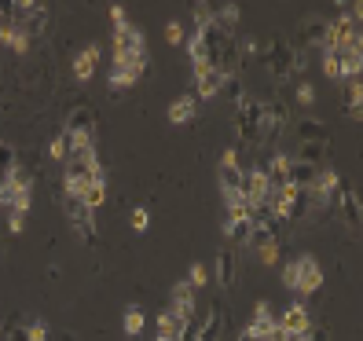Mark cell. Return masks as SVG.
<instances>
[{
  "instance_id": "7a4b0ae2",
  "label": "cell",
  "mask_w": 363,
  "mask_h": 341,
  "mask_svg": "<svg viewBox=\"0 0 363 341\" xmlns=\"http://www.w3.org/2000/svg\"><path fill=\"white\" fill-rule=\"evenodd\" d=\"M62 209H67V217H70V224H74V231L89 242V246H96V239H99V231H96V217L92 213L96 209H89L77 195H62Z\"/></svg>"
},
{
  "instance_id": "f6af8a7d",
  "label": "cell",
  "mask_w": 363,
  "mask_h": 341,
  "mask_svg": "<svg viewBox=\"0 0 363 341\" xmlns=\"http://www.w3.org/2000/svg\"><path fill=\"white\" fill-rule=\"evenodd\" d=\"M165 37H169V45H184V30H180V23H169V26H165Z\"/></svg>"
},
{
  "instance_id": "5b68a950",
  "label": "cell",
  "mask_w": 363,
  "mask_h": 341,
  "mask_svg": "<svg viewBox=\"0 0 363 341\" xmlns=\"http://www.w3.org/2000/svg\"><path fill=\"white\" fill-rule=\"evenodd\" d=\"M191 319L199 323V341H220V334H224V308H220L217 301L206 305V308H199Z\"/></svg>"
},
{
  "instance_id": "f546056e",
  "label": "cell",
  "mask_w": 363,
  "mask_h": 341,
  "mask_svg": "<svg viewBox=\"0 0 363 341\" xmlns=\"http://www.w3.org/2000/svg\"><path fill=\"white\" fill-rule=\"evenodd\" d=\"M15 162H18V155H15V143L0 140V180H8V173L15 169Z\"/></svg>"
},
{
  "instance_id": "5bb4252c",
  "label": "cell",
  "mask_w": 363,
  "mask_h": 341,
  "mask_svg": "<svg viewBox=\"0 0 363 341\" xmlns=\"http://www.w3.org/2000/svg\"><path fill=\"white\" fill-rule=\"evenodd\" d=\"M315 177H319V165H308V162H297V158H290V173H286L290 187H297V191H308V187L315 184Z\"/></svg>"
},
{
  "instance_id": "7bdbcfd3",
  "label": "cell",
  "mask_w": 363,
  "mask_h": 341,
  "mask_svg": "<svg viewBox=\"0 0 363 341\" xmlns=\"http://www.w3.org/2000/svg\"><path fill=\"white\" fill-rule=\"evenodd\" d=\"M23 228H26V213L11 209V213H8V231H15V235H18V231H23Z\"/></svg>"
},
{
  "instance_id": "8992f818",
  "label": "cell",
  "mask_w": 363,
  "mask_h": 341,
  "mask_svg": "<svg viewBox=\"0 0 363 341\" xmlns=\"http://www.w3.org/2000/svg\"><path fill=\"white\" fill-rule=\"evenodd\" d=\"M297 261V294L301 297H312L319 286H323V268L315 264V257H308V253H301Z\"/></svg>"
},
{
  "instance_id": "d590c367",
  "label": "cell",
  "mask_w": 363,
  "mask_h": 341,
  "mask_svg": "<svg viewBox=\"0 0 363 341\" xmlns=\"http://www.w3.org/2000/svg\"><path fill=\"white\" fill-rule=\"evenodd\" d=\"M191 18H195V30H206L209 23H213V4H195V11H191Z\"/></svg>"
},
{
  "instance_id": "9a60e30c",
  "label": "cell",
  "mask_w": 363,
  "mask_h": 341,
  "mask_svg": "<svg viewBox=\"0 0 363 341\" xmlns=\"http://www.w3.org/2000/svg\"><path fill=\"white\" fill-rule=\"evenodd\" d=\"M279 319H275V312H272V305L268 301H257L253 305V315H250V330L257 334V341H261V334H268Z\"/></svg>"
},
{
  "instance_id": "ffe728a7",
  "label": "cell",
  "mask_w": 363,
  "mask_h": 341,
  "mask_svg": "<svg viewBox=\"0 0 363 341\" xmlns=\"http://www.w3.org/2000/svg\"><path fill=\"white\" fill-rule=\"evenodd\" d=\"M96 59H99V45H89L84 52H77L74 55V77L77 81H89L92 70H96Z\"/></svg>"
},
{
  "instance_id": "30bf717a",
  "label": "cell",
  "mask_w": 363,
  "mask_h": 341,
  "mask_svg": "<svg viewBox=\"0 0 363 341\" xmlns=\"http://www.w3.org/2000/svg\"><path fill=\"white\" fill-rule=\"evenodd\" d=\"M220 84H224V70L209 67V62H202V67H195V99H213L220 96Z\"/></svg>"
},
{
  "instance_id": "ee69618b",
  "label": "cell",
  "mask_w": 363,
  "mask_h": 341,
  "mask_svg": "<svg viewBox=\"0 0 363 341\" xmlns=\"http://www.w3.org/2000/svg\"><path fill=\"white\" fill-rule=\"evenodd\" d=\"M283 286H286V290H297V261H290V264L283 268Z\"/></svg>"
},
{
  "instance_id": "4fadbf2b",
  "label": "cell",
  "mask_w": 363,
  "mask_h": 341,
  "mask_svg": "<svg viewBox=\"0 0 363 341\" xmlns=\"http://www.w3.org/2000/svg\"><path fill=\"white\" fill-rule=\"evenodd\" d=\"M213 272H217V283H220L224 290L235 286V275H239V257H235L231 246L217 250V264H213Z\"/></svg>"
},
{
  "instance_id": "7dc6e473",
  "label": "cell",
  "mask_w": 363,
  "mask_h": 341,
  "mask_svg": "<svg viewBox=\"0 0 363 341\" xmlns=\"http://www.w3.org/2000/svg\"><path fill=\"white\" fill-rule=\"evenodd\" d=\"M305 341H330V330H327V327H312V330L305 334Z\"/></svg>"
},
{
  "instance_id": "1f68e13d",
  "label": "cell",
  "mask_w": 363,
  "mask_h": 341,
  "mask_svg": "<svg viewBox=\"0 0 363 341\" xmlns=\"http://www.w3.org/2000/svg\"><path fill=\"white\" fill-rule=\"evenodd\" d=\"M143 323H147V319H143V308H136V305L125 308V334H129V337H136V334L143 330Z\"/></svg>"
},
{
  "instance_id": "74e56055",
  "label": "cell",
  "mask_w": 363,
  "mask_h": 341,
  "mask_svg": "<svg viewBox=\"0 0 363 341\" xmlns=\"http://www.w3.org/2000/svg\"><path fill=\"white\" fill-rule=\"evenodd\" d=\"M30 45H33V40L26 37V30H15V37H11V45H8V48H11V52H18V55H26V52H30Z\"/></svg>"
},
{
  "instance_id": "d6986e66",
  "label": "cell",
  "mask_w": 363,
  "mask_h": 341,
  "mask_svg": "<svg viewBox=\"0 0 363 341\" xmlns=\"http://www.w3.org/2000/svg\"><path fill=\"white\" fill-rule=\"evenodd\" d=\"M195 114H199V99L191 96V92H187V96H180L173 106H169V121H173V125H187Z\"/></svg>"
},
{
  "instance_id": "cb8c5ba5",
  "label": "cell",
  "mask_w": 363,
  "mask_h": 341,
  "mask_svg": "<svg viewBox=\"0 0 363 341\" xmlns=\"http://www.w3.org/2000/svg\"><path fill=\"white\" fill-rule=\"evenodd\" d=\"M220 92L228 96V103H235V106H239V103L246 99V84H242V74H224Z\"/></svg>"
},
{
  "instance_id": "8d00e7d4",
  "label": "cell",
  "mask_w": 363,
  "mask_h": 341,
  "mask_svg": "<svg viewBox=\"0 0 363 341\" xmlns=\"http://www.w3.org/2000/svg\"><path fill=\"white\" fill-rule=\"evenodd\" d=\"M48 155H52V162H67V136L62 133L48 143Z\"/></svg>"
},
{
  "instance_id": "bcb514c9",
  "label": "cell",
  "mask_w": 363,
  "mask_h": 341,
  "mask_svg": "<svg viewBox=\"0 0 363 341\" xmlns=\"http://www.w3.org/2000/svg\"><path fill=\"white\" fill-rule=\"evenodd\" d=\"M261 341H290V334H286V330H283L279 323H275V327H272L268 334H261Z\"/></svg>"
},
{
  "instance_id": "4316f807",
  "label": "cell",
  "mask_w": 363,
  "mask_h": 341,
  "mask_svg": "<svg viewBox=\"0 0 363 341\" xmlns=\"http://www.w3.org/2000/svg\"><path fill=\"white\" fill-rule=\"evenodd\" d=\"M184 45H187V55H191V67H202V62H209V48H206L202 33H191Z\"/></svg>"
},
{
  "instance_id": "c3c4849f",
  "label": "cell",
  "mask_w": 363,
  "mask_h": 341,
  "mask_svg": "<svg viewBox=\"0 0 363 341\" xmlns=\"http://www.w3.org/2000/svg\"><path fill=\"white\" fill-rule=\"evenodd\" d=\"M8 341H30V330L26 327H11L8 330Z\"/></svg>"
},
{
  "instance_id": "277c9868",
  "label": "cell",
  "mask_w": 363,
  "mask_h": 341,
  "mask_svg": "<svg viewBox=\"0 0 363 341\" xmlns=\"http://www.w3.org/2000/svg\"><path fill=\"white\" fill-rule=\"evenodd\" d=\"M114 55H147V37L129 18L114 26Z\"/></svg>"
},
{
  "instance_id": "d6a6232c",
  "label": "cell",
  "mask_w": 363,
  "mask_h": 341,
  "mask_svg": "<svg viewBox=\"0 0 363 341\" xmlns=\"http://www.w3.org/2000/svg\"><path fill=\"white\" fill-rule=\"evenodd\" d=\"M184 283H187L191 290L199 294V290H202V286L209 283V268H206V264H191V268H187V279H184Z\"/></svg>"
},
{
  "instance_id": "8fae6325",
  "label": "cell",
  "mask_w": 363,
  "mask_h": 341,
  "mask_svg": "<svg viewBox=\"0 0 363 341\" xmlns=\"http://www.w3.org/2000/svg\"><path fill=\"white\" fill-rule=\"evenodd\" d=\"M334 202H337V209H341V220H345L352 231H359V224H363V202H359L356 191L341 184V191H337Z\"/></svg>"
},
{
  "instance_id": "e575fe53",
  "label": "cell",
  "mask_w": 363,
  "mask_h": 341,
  "mask_svg": "<svg viewBox=\"0 0 363 341\" xmlns=\"http://www.w3.org/2000/svg\"><path fill=\"white\" fill-rule=\"evenodd\" d=\"M106 81H111V89H129V84H136L140 77H133L129 70H121V67H114L111 74H106Z\"/></svg>"
},
{
  "instance_id": "4dcf8cb0",
  "label": "cell",
  "mask_w": 363,
  "mask_h": 341,
  "mask_svg": "<svg viewBox=\"0 0 363 341\" xmlns=\"http://www.w3.org/2000/svg\"><path fill=\"white\" fill-rule=\"evenodd\" d=\"M8 184H11V187H18V191H23V187H33V173H30V165H26V162H15V169L8 173Z\"/></svg>"
},
{
  "instance_id": "9c48e42d",
  "label": "cell",
  "mask_w": 363,
  "mask_h": 341,
  "mask_svg": "<svg viewBox=\"0 0 363 341\" xmlns=\"http://www.w3.org/2000/svg\"><path fill=\"white\" fill-rule=\"evenodd\" d=\"M279 327L290 334V337H297V334H308L312 330V315H308V305L305 301H294V305H286L279 315Z\"/></svg>"
},
{
  "instance_id": "6da1fadb",
  "label": "cell",
  "mask_w": 363,
  "mask_h": 341,
  "mask_svg": "<svg viewBox=\"0 0 363 341\" xmlns=\"http://www.w3.org/2000/svg\"><path fill=\"white\" fill-rule=\"evenodd\" d=\"M92 180H106L99 158H67L62 162V184H67V195H81Z\"/></svg>"
},
{
  "instance_id": "ba28073f",
  "label": "cell",
  "mask_w": 363,
  "mask_h": 341,
  "mask_svg": "<svg viewBox=\"0 0 363 341\" xmlns=\"http://www.w3.org/2000/svg\"><path fill=\"white\" fill-rule=\"evenodd\" d=\"M327 45V18L323 15H308L301 26H297V45L294 48H323Z\"/></svg>"
},
{
  "instance_id": "7402d4cb",
  "label": "cell",
  "mask_w": 363,
  "mask_h": 341,
  "mask_svg": "<svg viewBox=\"0 0 363 341\" xmlns=\"http://www.w3.org/2000/svg\"><path fill=\"white\" fill-rule=\"evenodd\" d=\"M294 129H297V136H301V143H308V140H327V125L319 121V118H301Z\"/></svg>"
},
{
  "instance_id": "ac0fdd59",
  "label": "cell",
  "mask_w": 363,
  "mask_h": 341,
  "mask_svg": "<svg viewBox=\"0 0 363 341\" xmlns=\"http://www.w3.org/2000/svg\"><path fill=\"white\" fill-rule=\"evenodd\" d=\"M67 133H96V114L89 111V106H74V111L67 114Z\"/></svg>"
},
{
  "instance_id": "d4e9b609",
  "label": "cell",
  "mask_w": 363,
  "mask_h": 341,
  "mask_svg": "<svg viewBox=\"0 0 363 341\" xmlns=\"http://www.w3.org/2000/svg\"><path fill=\"white\" fill-rule=\"evenodd\" d=\"M180 327H184V319H180V315H173L169 308L158 315V337H165V341H177V337H180Z\"/></svg>"
},
{
  "instance_id": "3957f363",
  "label": "cell",
  "mask_w": 363,
  "mask_h": 341,
  "mask_svg": "<svg viewBox=\"0 0 363 341\" xmlns=\"http://www.w3.org/2000/svg\"><path fill=\"white\" fill-rule=\"evenodd\" d=\"M264 59H268V70H272L275 81H290L294 77V45H286L283 37L264 40Z\"/></svg>"
},
{
  "instance_id": "f35d334b",
  "label": "cell",
  "mask_w": 363,
  "mask_h": 341,
  "mask_svg": "<svg viewBox=\"0 0 363 341\" xmlns=\"http://www.w3.org/2000/svg\"><path fill=\"white\" fill-rule=\"evenodd\" d=\"M0 206H4L8 213L15 209V187H11L8 180H0Z\"/></svg>"
},
{
  "instance_id": "836d02e7",
  "label": "cell",
  "mask_w": 363,
  "mask_h": 341,
  "mask_svg": "<svg viewBox=\"0 0 363 341\" xmlns=\"http://www.w3.org/2000/svg\"><path fill=\"white\" fill-rule=\"evenodd\" d=\"M250 246L253 250H268V246H279L272 239V231H268V224L264 228H250Z\"/></svg>"
},
{
  "instance_id": "681fc988",
  "label": "cell",
  "mask_w": 363,
  "mask_h": 341,
  "mask_svg": "<svg viewBox=\"0 0 363 341\" xmlns=\"http://www.w3.org/2000/svg\"><path fill=\"white\" fill-rule=\"evenodd\" d=\"M275 250H279V246H268V250H257L264 264H275V261H279V253H275Z\"/></svg>"
},
{
  "instance_id": "e0dca14e",
  "label": "cell",
  "mask_w": 363,
  "mask_h": 341,
  "mask_svg": "<svg viewBox=\"0 0 363 341\" xmlns=\"http://www.w3.org/2000/svg\"><path fill=\"white\" fill-rule=\"evenodd\" d=\"M18 30H26V37H30V40H33V37H40V33H48V30H52V11H48L45 4H37V8H33V15H30Z\"/></svg>"
},
{
  "instance_id": "603a6c76",
  "label": "cell",
  "mask_w": 363,
  "mask_h": 341,
  "mask_svg": "<svg viewBox=\"0 0 363 341\" xmlns=\"http://www.w3.org/2000/svg\"><path fill=\"white\" fill-rule=\"evenodd\" d=\"M341 62H345V48H327V52H323V70H327L330 81H345Z\"/></svg>"
},
{
  "instance_id": "ab89813d",
  "label": "cell",
  "mask_w": 363,
  "mask_h": 341,
  "mask_svg": "<svg viewBox=\"0 0 363 341\" xmlns=\"http://www.w3.org/2000/svg\"><path fill=\"white\" fill-rule=\"evenodd\" d=\"M297 103H301V106H312V103H315V89H312L308 81L297 84Z\"/></svg>"
},
{
  "instance_id": "44dd1931",
  "label": "cell",
  "mask_w": 363,
  "mask_h": 341,
  "mask_svg": "<svg viewBox=\"0 0 363 341\" xmlns=\"http://www.w3.org/2000/svg\"><path fill=\"white\" fill-rule=\"evenodd\" d=\"M327 147H330V140H308V143L297 147V162L323 165V158H327Z\"/></svg>"
},
{
  "instance_id": "484cf974",
  "label": "cell",
  "mask_w": 363,
  "mask_h": 341,
  "mask_svg": "<svg viewBox=\"0 0 363 341\" xmlns=\"http://www.w3.org/2000/svg\"><path fill=\"white\" fill-rule=\"evenodd\" d=\"M224 235L231 239V246H250V224H246V220H228V217H224Z\"/></svg>"
},
{
  "instance_id": "f1b7e54d",
  "label": "cell",
  "mask_w": 363,
  "mask_h": 341,
  "mask_svg": "<svg viewBox=\"0 0 363 341\" xmlns=\"http://www.w3.org/2000/svg\"><path fill=\"white\" fill-rule=\"evenodd\" d=\"M349 118H352V121L363 118V84H359V77L349 81Z\"/></svg>"
},
{
  "instance_id": "2e32d148",
  "label": "cell",
  "mask_w": 363,
  "mask_h": 341,
  "mask_svg": "<svg viewBox=\"0 0 363 341\" xmlns=\"http://www.w3.org/2000/svg\"><path fill=\"white\" fill-rule=\"evenodd\" d=\"M213 26H217L224 37H235V26H239V4H220V8H213Z\"/></svg>"
},
{
  "instance_id": "7c38bea8",
  "label": "cell",
  "mask_w": 363,
  "mask_h": 341,
  "mask_svg": "<svg viewBox=\"0 0 363 341\" xmlns=\"http://www.w3.org/2000/svg\"><path fill=\"white\" fill-rule=\"evenodd\" d=\"M169 312L180 315V319H191V315L199 312V294L191 290L187 283H177V286H173V305H169Z\"/></svg>"
},
{
  "instance_id": "52a82bcc",
  "label": "cell",
  "mask_w": 363,
  "mask_h": 341,
  "mask_svg": "<svg viewBox=\"0 0 363 341\" xmlns=\"http://www.w3.org/2000/svg\"><path fill=\"white\" fill-rule=\"evenodd\" d=\"M217 180H220L224 195H239V191H242V162H239L235 151H224V158L217 165Z\"/></svg>"
},
{
  "instance_id": "816d5d0a",
  "label": "cell",
  "mask_w": 363,
  "mask_h": 341,
  "mask_svg": "<svg viewBox=\"0 0 363 341\" xmlns=\"http://www.w3.org/2000/svg\"><path fill=\"white\" fill-rule=\"evenodd\" d=\"M290 341H305V334H297V337H290Z\"/></svg>"
},
{
  "instance_id": "f907efd6",
  "label": "cell",
  "mask_w": 363,
  "mask_h": 341,
  "mask_svg": "<svg viewBox=\"0 0 363 341\" xmlns=\"http://www.w3.org/2000/svg\"><path fill=\"white\" fill-rule=\"evenodd\" d=\"M235 341H257V334H253V330L246 327V330H239V337H235Z\"/></svg>"
},
{
  "instance_id": "83f0119b",
  "label": "cell",
  "mask_w": 363,
  "mask_h": 341,
  "mask_svg": "<svg viewBox=\"0 0 363 341\" xmlns=\"http://www.w3.org/2000/svg\"><path fill=\"white\" fill-rule=\"evenodd\" d=\"M84 206H89V209H96V206H103L106 202V180H92L89 187H84L81 191V195H77Z\"/></svg>"
},
{
  "instance_id": "60d3db41",
  "label": "cell",
  "mask_w": 363,
  "mask_h": 341,
  "mask_svg": "<svg viewBox=\"0 0 363 341\" xmlns=\"http://www.w3.org/2000/svg\"><path fill=\"white\" fill-rule=\"evenodd\" d=\"M133 231H147V228H151V213H147V209H133Z\"/></svg>"
},
{
  "instance_id": "b9f144b4",
  "label": "cell",
  "mask_w": 363,
  "mask_h": 341,
  "mask_svg": "<svg viewBox=\"0 0 363 341\" xmlns=\"http://www.w3.org/2000/svg\"><path fill=\"white\" fill-rule=\"evenodd\" d=\"M26 330H30V341H52V337H48V327L40 323V319H33V323H30Z\"/></svg>"
}]
</instances>
